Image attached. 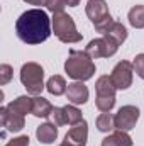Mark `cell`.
Returning a JSON list of instances; mask_svg holds the SVG:
<instances>
[{
  "label": "cell",
  "instance_id": "cell-4",
  "mask_svg": "<svg viewBox=\"0 0 144 146\" xmlns=\"http://www.w3.org/2000/svg\"><path fill=\"white\" fill-rule=\"evenodd\" d=\"M42 78H44V70H42L41 65H37L34 61H29V63L22 65V68H20V82H22V85L26 87V90L29 94L39 95L46 88Z\"/></svg>",
  "mask_w": 144,
  "mask_h": 146
},
{
  "label": "cell",
  "instance_id": "cell-27",
  "mask_svg": "<svg viewBox=\"0 0 144 146\" xmlns=\"http://www.w3.org/2000/svg\"><path fill=\"white\" fill-rule=\"evenodd\" d=\"M5 146H29V138L27 136H19V138H14L10 139Z\"/></svg>",
  "mask_w": 144,
  "mask_h": 146
},
{
  "label": "cell",
  "instance_id": "cell-21",
  "mask_svg": "<svg viewBox=\"0 0 144 146\" xmlns=\"http://www.w3.org/2000/svg\"><path fill=\"white\" fill-rule=\"evenodd\" d=\"M112 24H114V19H112V15L108 14V15H105V17H102L100 21H97L93 26H95L97 33H102V34H105L108 29L112 27Z\"/></svg>",
  "mask_w": 144,
  "mask_h": 146
},
{
  "label": "cell",
  "instance_id": "cell-12",
  "mask_svg": "<svg viewBox=\"0 0 144 146\" xmlns=\"http://www.w3.org/2000/svg\"><path fill=\"white\" fill-rule=\"evenodd\" d=\"M85 10H87L88 19H90L93 24H95L97 21H100L102 17L108 15V5L105 3V0H88Z\"/></svg>",
  "mask_w": 144,
  "mask_h": 146
},
{
  "label": "cell",
  "instance_id": "cell-5",
  "mask_svg": "<svg viewBox=\"0 0 144 146\" xmlns=\"http://www.w3.org/2000/svg\"><path fill=\"white\" fill-rule=\"evenodd\" d=\"M95 90H97V100L95 106L100 112H110L115 106V85L112 83V78L108 75H102L97 83H95Z\"/></svg>",
  "mask_w": 144,
  "mask_h": 146
},
{
  "label": "cell",
  "instance_id": "cell-19",
  "mask_svg": "<svg viewBox=\"0 0 144 146\" xmlns=\"http://www.w3.org/2000/svg\"><path fill=\"white\" fill-rule=\"evenodd\" d=\"M97 127H98V131H102V133H108V131L115 129L114 115L108 114V112H102V114L97 117Z\"/></svg>",
  "mask_w": 144,
  "mask_h": 146
},
{
  "label": "cell",
  "instance_id": "cell-23",
  "mask_svg": "<svg viewBox=\"0 0 144 146\" xmlns=\"http://www.w3.org/2000/svg\"><path fill=\"white\" fill-rule=\"evenodd\" d=\"M12 75H14V70L10 65H2L0 66V85H7L10 80H12Z\"/></svg>",
  "mask_w": 144,
  "mask_h": 146
},
{
  "label": "cell",
  "instance_id": "cell-14",
  "mask_svg": "<svg viewBox=\"0 0 144 146\" xmlns=\"http://www.w3.org/2000/svg\"><path fill=\"white\" fill-rule=\"evenodd\" d=\"M7 107L10 110H14V112H17V114H22V115L32 114V99L27 97V95H20L15 100H12Z\"/></svg>",
  "mask_w": 144,
  "mask_h": 146
},
{
  "label": "cell",
  "instance_id": "cell-17",
  "mask_svg": "<svg viewBox=\"0 0 144 146\" xmlns=\"http://www.w3.org/2000/svg\"><path fill=\"white\" fill-rule=\"evenodd\" d=\"M104 36L108 37V39H112L114 42H117V44L120 46V44L127 39V29H126L120 22H114V24H112V27L108 29Z\"/></svg>",
  "mask_w": 144,
  "mask_h": 146
},
{
  "label": "cell",
  "instance_id": "cell-26",
  "mask_svg": "<svg viewBox=\"0 0 144 146\" xmlns=\"http://www.w3.org/2000/svg\"><path fill=\"white\" fill-rule=\"evenodd\" d=\"M132 65H134V72L144 80V53L137 54V56L134 58V63H132Z\"/></svg>",
  "mask_w": 144,
  "mask_h": 146
},
{
  "label": "cell",
  "instance_id": "cell-18",
  "mask_svg": "<svg viewBox=\"0 0 144 146\" xmlns=\"http://www.w3.org/2000/svg\"><path fill=\"white\" fill-rule=\"evenodd\" d=\"M129 24L136 29H143L144 27V5H134L129 10Z\"/></svg>",
  "mask_w": 144,
  "mask_h": 146
},
{
  "label": "cell",
  "instance_id": "cell-8",
  "mask_svg": "<svg viewBox=\"0 0 144 146\" xmlns=\"http://www.w3.org/2000/svg\"><path fill=\"white\" fill-rule=\"evenodd\" d=\"M137 121H139V109L136 106H124L114 115L115 129L120 131H131L132 127H136Z\"/></svg>",
  "mask_w": 144,
  "mask_h": 146
},
{
  "label": "cell",
  "instance_id": "cell-29",
  "mask_svg": "<svg viewBox=\"0 0 144 146\" xmlns=\"http://www.w3.org/2000/svg\"><path fill=\"white\" fill-rule=\"evenodd\" d=\"M29 5H46V0H24Z\"/></svg>",
  "mask_w": 144,
  "mask_h": 146
},
{
  "label": "cell",
  "instance_id": "cell-20",
  "mask_svg": "<svg viewBox=\"0 0 144 146\" xmlns=\"http://www.w3.org/2000/svg\"><path fill=\"white\" fill-rule=\"evenodd\" d=\"M63 110H65V115H66V122L70 126H75V124H78V122L83 121L81 110L78 109V107H75V106H65Z\"/></svg>",
  "mask_w": 144,
  "mask_h": 146
},
{
  "label": "cell",
  "instance_id": "cell-11",
  "mask_svg": "<svg viewBox=\"0 0 144 146\" xmlns=\"http://www.w3.org/2000/svg\"><path fill=\"white\" fill-rule=\"evenodd\" d=\"M66 97L73 106H81L88 100V88L83 85V82H75L68 85Z\"/></svg>",
  "mask_w": 144,
  "mask_h": 146
},
{
  "label": "cell",
  "instance_id": "cell-7",
  "mask_svg": "<svg viewBox=\"0 0 144 146\" xmlns=\"http://www.w3.org/2000/svg\"><path fill=\"white\" fill-rule=\"evenodd\" d=\"M132 73H134V65L131 61H119L110 73L112 83L115 85L117 90H126L132 85Z\"/></svg>",
  "mask_w": 144,
  "mask_h": 146
},
{
  "label": "cell",
  "instance_id": "cell-28",
  "mask_svg": "<svg viewBox=\"0 0 144 146\" xmlns=\"http://www.w3.org/2000/svg\"><path fill=\"white\" fill-rule=\"evenodd\" d=\"M102 146H120V145H119L117 138H115L114 134H110V136H107V138L102 139Z\"/></svg>",
  "mask_w": 144,
  "mask_h": 146
},
{
  "label": "cell",
  "instance_id": "cell-24",
  "mask_svg": "<svg viewBox=\"0 0 144 146\" xmlns=\"http://www.w3.org/2000/svg\"><path fill=\"white\" fill-rule=\"evenodd\" d=\"M114 136L117 138V141H119V145L120 146H132V138L127 134V131H120V129H115L114 131Z\"/></svg>",
  "mask_w": 144,
  "mask_h": 146
},
{
  "label": "cell",
  "instance_id": "cell-15",
  "mask_svg": "<svg viewBox=\"0 0 144 146\" xmlns=\"http://www.w3.org/2000/svg\"><path fill=\"white\" fill-rule=\"evenodd\" d=\"M53 112V106L49 104V100H46L44 97H34L32 99V114L36 117H51Z\"/></svg>",
  "mask_w": 144,
  "mask_h": 146
},
{
  "label": "cell",
  "instance_id": "cell-22",
  "mask_svg": "<svg viewBox=\"0 0 144 146\" xmlns=\"http://www.w3.org/2000/svg\"><path fill=\"white\" fill-rule=\"evenodd\" d=\"M51 119H53V122H54L56 126H65V124H68V122H66V115H65L63 107H53Z\"/></svg>",
  "mask_w": 144,
  "mask_h": 146
},
{
  "label": "cell",
  "instance_id": "cell-30",
  "mask_svg": "<svg viewBox=\"0 0 144 146\" xmlns=\"http://www.w3.org/2000/svg\"><path fill=\"white\" fill-rule=\"evenodd\" d=\"M80 2H81V0H66V5H68V7H76Z\"/></svg>",
  "mask_w": 144,
  "mask_h": 146
},
{
  "label": "cell",
  "instance_id": "cell-16",
  "mask_svg": "<svg viewBox=\"0 0 144 146\" xmlns=\"http://www.w3.org/2000/svg\"><path fill=\"white\" fill-rule=\"evenodd\" d=\"M46 90H48L51 95H56V97H58V95L66 94L68 87H66V82H65V78H63L61 75H54V76H51V78L48 80Z\"/></svg>",
  "mask_w": 144,
  "mask_h": 146
},
{
  "label": "cell",
  "instance_id": "cell-2",
  "mask_svg": "<svg viewBox=\"0 0 144 146\" xmlns=\"http://www.w3.org/2000/svg\"><path fill=\"white\" fill-rule=\"evenodd\" d=\"M65 72L75 82H87L95 75V63L87 54V51L71 49L68 60L65 61Z\"/></svg>",
  "mask_w": 144,
  "mask_h": 146
},
{
  "label": "cell",
  "instance_id": "cell-3",
  "mask_svg": "<svg viewBox=\"0 0 144 146\" xmlns=\"http://www.w3.org/2000/svg\"><path fill=\"white\" fill-rule=\"evenodd\" d=\"M53 33L61 42L65 44H73L81 41V34L76 31L75 21L71 15H68L66 12H58L53 14Z\"/></svg>",
  "mask_w": 144,
  "mask_h": 146
},
{
  "label": "cell",
  "instance_id": "cell-25",
  "mask_svg": "<svg viewBox=\"0 0 144 146\" xmlns=\"http://www.w3.org/2000/svg\"><path fill=\"white\" fill-rule=\"evenodd\" d=\"M46 7L53 14H58V12H63V9L66 7V0H46Z\"/></svg>",
  "mask_w": 144,
  "mask_h": 146
},
{
  "label": "cell",
  "instance_id": "cell-1",
  "mask_svg": "<svg viewBox=\"0 0 144 146\" xmlns=\"http://www.w3.org/2000/svg\"><path fill=\"white\" fill-rule=\"evenodd\" d=\"M53 21L42 9L26 10L15 22L17 37L26 44H41L51 36Z\"/></svg>",
  "mask_w": 144,
  "mask_h": 146
},
{
  "label": "cell",
  "instance_id": "cell-13",
  "mask_svg": "<svg viewBox=\"0 0 144 146\" xmlns=\"http://www.w3.org/2000/svg\"><path fill=\"white\" fill-rule=\"evenodd\" d=\"M36 136L41 143L51 145V143H54L56 138H58V127H56L54 122H44V124H41L36 129Z\"/></svg>",
  "mask_w": 144,
  "mask_h": 146
},
{
  "label": "cell",
  "instance_id": "cell-9",
  "mask_svg": "<svg viewBox=\"0 0 144 146\" xmlns=\"http://www.w3.org/2000/svg\"><path fill=\"white\" fill-rule=\"evenodd\" d=\"M87 138H88V124H87V121H81V122L75 124L66 133L65 141L59 146H85Z\"/></svg>",
  "mask_w": 144,
  "mask_h": 146
},
{
  "label": "cell",
  "instance_id": "cell-10",
  "mask_svg": "<svg viewBox=\"0 0 144 146\" xmlns=\"http://www.w3.org/2000/svg\"><path fill=\"white\" fill-rule=\"evenodd\" d=\"M0 124H2V127H5L10 133H17L26 126V119L22 114H17L5 106L0 109Z\"/></svg>",
  "mask_w": 144,
  "mask_h": 146
},
{
  "label": "cell",
  "instance_id": "cell-6",
  "mask_svg": "<svg viewBox=\"0 0 144 146\" xmlns=\"http://www.w3.org/2000/svg\"><path fill=\"white\" fill-rule=\"evenodd\" d=\"M117 49H119V44L104 36V37H98V39H92L85 51H87V54L92 60H98V58H110V56H114L117 53Z\"/></svg>",
  "mask_w": 144,
  "mask_h": 146
}]
</instances>
